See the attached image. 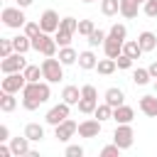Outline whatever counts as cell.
<instances>
[{
  "instance_id": "cell-13",
  "label": "cell",
  "mask_w": 157,
  "mask_h": 157,
  "mask_svg": "<svg viewBox=\"0 0 157 157\" xmlns=\"http://www.w3.org/2000/svg\"><path fill=\"white\" fill-rule=\"evenodd\" d=\"M140 110H142L147 118H157V93L140 96Z\"/></svg>"
},
{
  "instance_id": "cell-21",
  "label": "cell",
  "mask_w": 157,
  "mask_h": 157,
  "mask_svg": "<svg viewBox=\"0 0 157 157\" xmlns=\"http://www.w3.org/2000/svg\"><path fill=\"white\" fill-rule=\"evenodd\" d=\"M103 98H105V103L108 105H113V108H118V105H123V101H125V93L120 91V88H115V86H110L105 93H103Z\"/></svg>"
},
{
  "instance_id": "cell-18",
  "label": "cell",
  "mask_w": 157,
  "mask_h": 157,
  "mask_svg": "<svg viewBox=\"0 0 157 157\" xmlns=\"http://www.w3.org/2000/svg\"><path fill=\"white\" fill-rule=\"evenodd\" d=\"M140 5H142L140 0H120V15L128 17V20H132V17H137Z\"/></svg>"
},
{
  "instance_id": "cell-40",
  "label": "cell",
  "mask_w": 157,
  "mask_h": 157,
  "mask_svg": "<svg viewBox=\"0 0 157 157\" xmlns=\"http://www.w3.org/2000/svg\"><path fill=\"white\" fill-rule=\"evenodd\" d=\"M132 61H135V59H130V56H128L125 52H123V54H120V56L115 59V64H118V69H130V66H132Z\"/></svg>"
},
{
  "instance_id": "cell-11",
  "label": "cell",
  "mask_w": 157,
  "mask_h": 157,
  "mask_svg": "<svg viewBox=\"0 0 157 157\" xmlns=\"http://www.w3.org/2000/svg\"><path fill=\"white\" fill-rule=\"evenodd\" d=\"M39 25H42V32H49V34H54V32L59 29L61 20H59L56 10H44V12H42V17H39Z\"/></svg>"
},
{
  "instance_id": "cell-6",
  "label": "cell",
  "mask_w": 157,
  "mask_h": 157,
  "mask_svg": "<svg viewBox=\"0 0 157 157\" xmlns=\"http://www.w3.org/2000/svg\"><path fill=\"white\" fill-rule=\"evenodd\" d=\"M113 142H115L120 150H130L132 142H135L132 125H130V123H118V128H115V132H113Z\"/></svg>"
},
{
  "instance_id": "cell-34",
  "label": "cell",
  "mask_w": 157,
  "mask_h": 157,
  "mask_svg": "<svg viewBox=\"0 0 157 157\" xmlns=\"http://www.w3.org/2000/svg\"><path fill=\"white\" fill-rule=\"evenodd\" d=\"M108 37L120 39V42H128V39H125V37H128V27H125V25H113L110 32H108Z\"/></svg>"
},
{
  "instance_id": "cell-42",
  "label": "cell",
  "mask_w": 157,
  "mask_h": 157,
  "mask_svg": "<svg viewBox=\"0 0 157 157\" xmlns=\"http://www.w3.org/2000/svg\"><path fill=\"white\" fill-rule=\"evenodd\" d=\"M0 142H10V128L0 125Z\"/></svg>"
},
{
  "instance_id": "cell-14",
  "label": "cell",
  "mask_w": 157,
  "mask_h": 157,
  "mask_svg": "<svg viewBox=\"0 0 157 157\" xmlns=\"http://www.w3.org/2000/svg\"><path fill=\"white\" fill-rule=\"evenodd\" d=\"M29 137L27 135H22V137H10V147H12V155L15 157H22V155H29L32 150H29Z\"/></svg>"
},
{
  "instance_id": "cell-44",
  "label": "cell",
  "mask_w": 157,
  "mask_h": 157,
  "mask_svg": "<svg viewBox=\"0 0 157 157\" xmlns=\"http://www.w3.org/2000/svg\"><path fill=\"white\" fill-rule=\"evenodd\" d=\"M15 2H17V5H20V7H29V5H32V2H34V0H15Z\"/></svg>"
},
{
  "instance_id": "cell-27",
  "label": "cell",
  "mask_w": 157,
  "mask_h": 157,
  "mask_svg": "<svg viewBox=\"0 0 157 157\" xmlns=\"http://www.w3.org/2000/svg\"><path fill=\"white\" fill-rule=\"evenodd\" d=\"M96 69H98V74H101V76H110V74L118 69V64H115V59L105 56V59H101V61L96 64Z\"/></svg>"
},
{
  "instance_id": "cell-5",
  "label": "cell",
  "mask_w": 157,
  "mask_h": 157,
  "mask_svg": "<svg viewBox=\"0 0 157 157\" xmlns=\"http://www.w3.org/2000/svg\"><path fill=\"white\" fill-rule=\"evenodd\" d=\"M56 39L49 34V32H42L39 37H34L32 39V49L34 52H39L42 56H56Z\"/></svg>"
},
{
  "instance_id": "cell-31",
  "label": "cell",
  "mask_w": 157,
  "mask_h": 157,
  "mask_svg": "<svg viewBox=\"0 0 157 157\" xmlns=\"http://www.w3.org/2000/svg\"><path fill=\"white\" fill-rule=\"evenodd\" d=\"M25 78H27V81H39V78H44L42 64H39V66H37V64H27V66H25Z\"/></svg>"
},
{
  "instance_id": "cell-28",
  "label": "cell",
  "mask_w": 157,
  "mask_h": 157,
  "mask_svg": "<svg viewBox=\"0 0 157 157\" xmlns=\"http://www.w3.org/2000/svg\"><path fill=\"white\" fill-rule=\"evenodd\" d=\"M105 37H108V32H103V29H93L88 37H86V42H88V47L93 49V47H103V42H105Z\"/></svg>"
},
{
  "instance_id": "cell-8",
  "label": "cell",
  "mask_w": 157,
  "mask_h": 157,
  "mask_svg": "<svg viewBox=\"0 0 157 157\" xmlns=\"http://www.w3.org/2000/svg\"><path fill=\"white\" fill-rule=\"evenodd\" d=\"M25 66H27V59H25V54H20V52H15V54H10V56H5V59L0 61V71H2V74L25 71Z\"/></svg>"
},
{
  "instance_id": "cell-1",
  "label": "cell",
  "mask_w": 157,
  "mask_h": 157,
  "mask_svg": "<svg viewBox=\"0 0 157 157\" xmlns=\"http://www.w3.org/2000/svg\"><path fill=\"white\" fill-rule=\"evenodd\" d=\"M52 96L49 81H27L22 88V108L25 110H37L42 103H47Z\"/></svg>"
},
{
  "instance_id": "cell-41",
  "label": "cell",
  "mask_w": 157,
  "mask_h": 157,
  "mask_svg": "<svg viewBox=\"0 0 157 157\" xmlns=\"http://www.w3.org/2000/svg\"><path fill=\"white\" fill-rule=\"evenodd\" d=\"M83 152H86V150H83L81 145H69L64 155H66V157H83Z\"/></svg>"
},
{
  "instance_id": "cell-15",
  "label": "cell",
  "mask_w": 157,
  "mask_h": 157,
  "mask_svg": "<svg viewBox=\"0 0 157 157\" xmlns=\"http://www.w3.org/2000/svg\"><path fill=\"white\" fill-rule=\"evenodd\" d=\"M123 44H125V42H120V39L105 37V42H103V52H105V56H110V59H118V56L123 54Z\"/></svg>"
},
{
  "instance_id": "cell-32",
  "label": "cell",
  "mask_w": 157,
  "mask_h": 157,
  "mask_svg": "<svg viewBox=\"0 0 157 157\" xmlns=\"http://www.w3.org/2000/svg\"><path fill=\"white\" fill-rule=\"evenodd\" d=\"M93 115L103 123V120H113V105H108V103H101L96 110H93Z\"/></svg>"
},
{
  "instance_id": "cell-2",
  "label": "cell",
  "mask_w": 157,
  "mask_h": 157,
  "mask_svg": "<svg viewBox=\"0 0 157 157\" xmlns=\"http://www.w3.org/2000/svg\"><path fill=\"white\" fill-rule=\"evenodd\" d=\"M22 10H25V7H20V5H15V7H2V12H0L2 25L10 27V29H25L27 17H25Z\"/></svg>"
},
{
  "instance_id": "cell-36",
  "label": "cell",
  "mask_w": 157,
  "mask_h": 157,
  "mask_svg": "<svg viewBox=\"0 0 157 157\" xmlns=\"http://www.w3.org/2000/svg\"><path fill=\"white\" fill-rule=\"evenodd\" d=\"M93 29H96L93 20H78V34H81V37H88Z\"/></svg>"
},
{
  "instance_id": "cell-19",
  "label": "cell",
  "mask_w": 157,
  "mask_h": 157,
  "mask_svg": "<svg viewBox=\"0 0 157 157\" xmlns=\"http://www.w3.org/2000/svg\"><path fill=\"white\" fill-rule=\"evenodd\" d=\"M59 61L64 64V66H71V64H76L78 61V52L69 44V47H59Z\"/></svg>"
},
{
  "instance_id": "cell-46",
  "label": "cell",
  "mask_w": 157,
  "mask_h": 157,
  "mask_svg": "<svg viewBox=\"0 0 157 157\" xmlns=\"http://www.w3.org/2000/svg\"><path fill=\"white\" fill-rule=\"evenodd\" d=\"M81 2H96V0H81Z\"/></svg>"
},
{
  "instance_id": "cell-25",
  "label": "cell",
  "mask_w": 157,
  "mask_h": 157,
  "mask_svg": "<svg viewBox=\"0 0 157 157\" xmlns=\"http://www.w3.org/2000/svg\"><path fill=\"white\" fill-rule=\"evenodd\" d=\"M12 44H15V52H20V54H27V52L32 49V39H29L27 34H17V37H12Z\"/></svg>"
},
{
  "instance_id": "cell-7",
  "label": "cell",
  "mask_w": 157,
  "mask_h": 157,
  "mask_svg": "<svg viewBox=\"0 0 157 157\" xmlns=\"http://www.w3.org/2000/svg\"><path fill=\"white\" fill-rule=\"evenodd\" d=\"M27 86L25 71H15V74H5V78L0 81V91H10V93H22V88Z\"/></svg>"
},
{
  "instance_id": "cell-30",
  "label": "cell",
  "mask_w": 157,
  "mask_h": 157,
  "mask_svg": "<svg viewBox=\"0 0 157 157\" xmlns=\"http://www.w3.org/2000/svg\"><path fill=\"white\" fill-rule=\"evenodd\" d=\"M71 37H74V32L66 29V27H59V29L54 32V39H56L59 47H69V44H71Z\"/></svg>"
},
{
  "instance_id": "cell-47",
  "label": "cell",
  "mask_w": 157,
  "mask_h": 157,
  "mask_svg": "<svg viewBox=\"0 0 157 157\" xmlns=\"http://www.w3.org/2000/svg\"><path fill=\"white\" fill-rule=\"evenodd\" d=\"M140 2H145V0H140Z\"/></svg>"
},
{
  "instance_id": "cell-3",
  "label": "cell",
  "mask_w": 157,
  "mask_h": 157,
  "mask_svg": "<svg viewBox=\"0 0 157 157\" xmlns=\"http://www.w3.org/2000/svg\"><path fill=\"white\" fill-rule=\"evenodd\" d=\"M42 74H44V81L59 83V81L64 78V64L59 61V56H44V61H42Z\"/></svg>"
},
{
  "instance_id": "cell-9",
  "label": "cell",
  "mask_w": 157,
  "mask_h": 157,
  "mask_svg": "<svg viewBox=\"0 0 157 157\" xmlns=\"http://www.w3.org/2000/svg\"><path fill=\"white\" fill-rule=\"evenodd\" d=\"M78 132V125L71 120V118H66L64 123H59V125H54V137L59 140V142H69L74 135Z\"/></svg>"
},
{
  "instance_id": "cell-12",
  "label": "cell",
  "mask_w": 157,
  "mask_h": 157,
  "mask_svg": "<svg viewBox=\"0 0 157 157\" xmlns=\"http://www.w3.org/2000/svg\"><path fill=\"white\" fill-rule=\"evenodd\" d=\"M78 135L81 137H98L101 135V120L93 118V120H81L78 123Z\"/></svg>"
},
{
  "instance_id": "cell-10",
  "label": "cell",
  "mask_w": 157,
  "mask_h": 157,
  "mask_svg": "<svg viewBox=\"0 0 157 157\" xmlns=\"http://www.w3.org/2000/svg\"><path fill=\"white\" fill-rule=\"evenodd\" d=\"M69 108H71V105L61 101L59 105H54V108H49V110H47V115H44V120H47L49 125H59V123H64V120L69 118Z\"/></svg>"
},
{
  "instance_id": "cell-37",
  "label": "cell",
  "mask_w": 157,
  "mask_h": 157,
  "mask_svg": "<svg viewBox=\"0 0 157 157\" xmlns=\"http://www.w3.org/2000/svg\"><path fill=\"white\" fill-rule=\"evenodd\" d=\"M25 34H27L29 39L39 37V34H42V25H39V22H27V25H25Z\"/></svg>"
},
{
  "instance_id": "cell-20",
  "label": "cell",
  "mask_w": 157,
  "mask_h": 157,
  "mask_svg": "<svg viewBox=\"0 0 157 157\" xmlns=\"http://www.w3.org/2000/svg\"><path fill=\"white\" fill-rule=\"evenodd\" d=\"M61 101L69 103V105H78V101H81V88H78V86H64Z\"/></svg>"
},
{
  "instance_id": "cell-33",
  "label": "cell",
  "mask_w": 157,
  "mask_h": 157,
  "mask_svg": "<svg viewBox=\"0 0 157 157\" xmlns=\"http://www.w3.org/2000/svg\"><path fill=\"white\" fill-rule=\"evenodd\" d=\"M150 69H135L132 71V81H135V86H145V83H150Z\"/></svg>"
},
{
  "instance_id": "cell-16",
  "label": "cell",
  "mask_w": 157,
  "mask_h": 157,
  "mask_svg": "<svg viewBox=\"0 0 157 157\" xmlns=\"http://www.w3.org/2000/svg\"><path fill=\"white\" fill-rule=\"evenodd\" d=\"M137 42H140L142 52H155V49H157V34L150 32V29L140 32V34H137Z\"/></svg>"
},
{
  "instance_id": "cell-43",
  "label": "cell",
  "mask_w": 157,
  "mask_h": 157,
  "mask_svg": "<svg viewBox=\"0 0 157 157\" xmlns=\"http://www.w3.org/2000/svg\"><path fill=\"white\" fill-rule=\"evenodd\" d=\"M147 69H150V76H152V78H157V61H152Z\"/></svg>"
},
{
  "instance_id": "cell-24",
  "label": "cell",
  "mask_w": 157,
  "mask_h": 157,
  "mask_svg": "<svg viewBox=\"0 0 157 157\" xmlns=\"http://www.w3.org/2000/svg\"><path fill=\"white\" fill-rule=\"evenodd\" d=\"M25 135H27L32 142H39V140H44V125H39V123H27V125H25Z\"/></svg>"
},
{
  "instance_id": "cell-35",
  "label": "cell",
  "mask_w": 157,
  "mask_h": 157,
  "mask_svg": "<svg viewBox=\"0 0 157 157\" xmlns=\"http://www.w3.org/2000/svg\"><path fill=\"white\" fill-rule=\"evenodd\" d=\"M10 54H15L12 37H10V39H0V59H5V56H10Z\"/></svg>"
},
{
  "instance_id": "cell-17",
  "label": "cell",
  "mask_w": 157,
  "mask_h": 157,
  "mask_svg": "<svg viewBox=\"0 0 157 157\" xmlns=\"http://www.w3.org/2000/svg\"><path fill=\"white\" fill-rule=\"evenodd\" d=\"M132 118H135V110L130 108V105H118V108H113V120L115 123H132Z\"/></svg>"
},
{
  "instance_id": "cell-26",
  "label": "cell",
  "mask_w": 157,
  "mask_h": 157,
  "mask_svg": "<svg viewBox=\"0 0 157 157\" xmlns=\"http://www.w3.org/2000/svg\"><path fill=\"white\" fill-rule=\"evenodd\" d=\"M123 52H125V54H128L130 59H140V56L145 54L137 39H130V42H125V44H123Z\"/></svg>"
},
{
  "instance_id": "cell-29",
  "label": "cell",
  "mask_w": 157,
  "mask_h": 157,
  "mask_svg": "<svg viewBox=\"0 0 157 157\" xmlns=\"http://www.w3.org/2000/svg\"><path fill=\"white\" fill-rule=\"evenodd\" d=\"M101 12L105 17H113L120 12V0H101Z\"/></svg>"
},
{
  "instance_id": "cell-38",
  "label": "cell",
  "mask_w": 157,
  "mask_h": 157,
  "mask_svg": "<svg viewBox=\"0 0 157 157\" xmlns=\"http://www.w3.org/2000/svg\"><path fill=\"white\" fill-rule=\"evenodd\" d=\"M142 12L147 17H157V0H145L142 2Z\"/></svg>"
},
{
  "instance_id": "cell-4",
  "label": "cell",
  "mask_w": 157,
  "mask_h": 157,
  "mask_svg": "<svg viewBox=\"0 0 157 157\" xmlns=\"http://www.w3.org/2000/svg\"><path fill=\"white\" fill-rule=\"evenodd\" d=\"M96 108H98V91H96V86H91V83L81 86V101H78V113H83V115H91V113H93Z\"/></svg>"
},
{
  "instance_id": "cell-23",
  "label": "cell",
  "mask_w": 157,
  "mask_h": 157,
  "mask_svg": "<svg viewBox=\"0 0 157 157\" xmlns=\"http://www.w3.org/2000/svg\"><path fill=\"white\" fill-rule=\"evenodd\" d=\"M96 64H98V59H96V54H93L91 49H86V52H81V54H78V66H81L83 71L96 69Z\"/></svg>"
},
{
  "instance_id": "cell-22",
  "label": "cell",
  "mask_w": 157,
  "mask_h": 157,
  "mask_svg": "<svg viewBox=\"0 0 157 157\" xmlns=\"http://www.w3.org/2000/svg\"><path fill=\"white\" fill-rule=\"evenodd\" d=\"M17 108V98H15V93H10V91H0V110L2 113H12Z\"/></svg>"
},
{
  "instance_id": "cell-39",
  "label": "cell",
  "mask_w": 157,
  "mask_h": 157,
  "mask_svg": "<svg viewBox=\"0 0 157 157\" xmlns=\"http://www.w3.org/2000/svg\"><path fill=\"white\" fill-rule=\"evenodd\" d=\"M120 152H123V150H120V147L113 142V145H105V147L101 150V157H118Z\"/></svg>"
},
{
  "instance_id": "cell-45",
  "label": "cell",
  "mask_w": 157,
  "mask_h": 157,
  "mask_svg": "<svg viewBox=\"0 0 157 157\" xmlns=\"http://www.w3.org/2000/svg\"><path fill=\"white\" fill-rule=\"evenodd\" d=\"M155 93H157V78H155Z\"/></svg>"
}]
</instances>
